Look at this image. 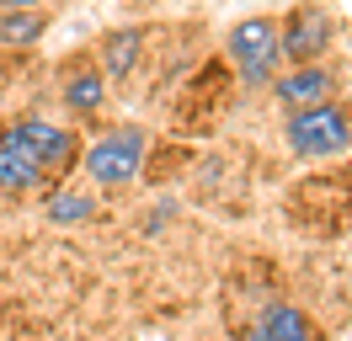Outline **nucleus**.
I'll return each instance as SVG.
<instances>
[{"instance_id":"nucleus-5","label":"nucleus","mask_w":352,"mask_h":341,"mask_svg":"<svg viewBox=\"0 0 352 341\" xmlns=\"http://www.w3.org/2000/svg\"><path fill=\"white\" fill-rule=\"evenodd\" d=\"M11 133L38 155V166L48 170V182H54V176H65V170H75V160H80V139H75V128L43 123V118H22Z\"/></svg>"},{"instance_id":"nucleus-11","label":"nucleus","mask_w":352,"mask_h":341,"mask_svg":"<svg viewBox=\"0 0 352 341\" xmlns=\"http://www.w3.org/2000/svg\"><path fill=\"white\" fill-rule=\"evenodd\" d=\"M139 32H112L107 43H102V64H107L112 80H123V75H133V64H139Z\"/></svg>"},{"instance_id":"nucleus-3","label":"nucleus","mask_w":352,"mask_h":341,"mask_svg":"<svg viewBox=\"0 0 352 341\" xmlns=\"http://www.w3.org/2000/svg\"><path fill=\"white\" fill-rule=\"evenodd\" d=\"M144 149H150V139H144L139 128H118L107 139H96V144L86 149L91 182H96V187H123V182H133V176L144 170Z\"/></svg>"},{"instance_id":"nucleus-8","label":"nucleus","mask_w":352,"mask_h":341,"mask_svg":"<svg viewBox=\"0 0 352 341\" xmlns=\"http://www.w3.org/2000/svg\"><path fill=\"white\" fill-rule=\"evenodd\" d=\"M251 341H320V331H315V320H309L305 309H294V304H272V309L256 320Z\"/></svg>"},{"instance_id":"nucleus-10","label":"nucleus","mask_w":352,"mask_h":341,"mask_svg":"<svg viewBox=\"0 0 352 341\" xmlns=\"http://www.w3.org/2000/svg\"><path fill=\"white\" fill-rule=\"evenodd\" d=\"M43 11H6L0 16V43L6 48H32V43L43 38Z\"/></svg>"},{"instance_id":"nucleus-12","label":"nucleus","mask_w":352,"mask_h":341,"mask_svg":"<svg viewBox=\"0 0 352 341\" xmlns=\"http://www.w3.org/2000/svg\"><path fill=\"white\" fill-rule=\"evenodd\" d=\"M43 213H48V224H80V219L96 213V197L91 192H48Z\"/></svg>"},{"instance_id":"nucleus-2","label":"nucleus","mask_w":352,"mask_h":341,"mask_svg":"<svg viewBox=\"0 0 352 341\" xmlns=\"http://www.w3.org/2000/svg\"><path fill=\"white\" fill-rule=\"evenodd\" d=\"M352 144V112L336 102L305 107L288 118V149L305 155V160H320V155H336V149Z\"/></svg>"},{"instance_id":"nucleus-9","label":"nucleus","mask_w":352,"mask_h":341,"mask_svg":"<svg viewBox=\"0 0 352 341\" xmlns=\"http://www.w3.org/2000/svg\"><path fill=\"white\" fill-rule=\"evenodd\" d=\"M107 102V85H102V69H86V64H75L65 69V107L75 118H96Z\"/></svg>"},{"instance_id":"nucleus-7","label":"nucleus","mask_w":352,"mask_h":341,"mask_svg":"<svg viewBox=\"0 0 352 341\" xmlns=\"http://www.w3.org/2000/svg\"><path fill=\"white\" fill-rule=\"evenodd\" d=\"M278 85V102L294 107V112H305V107H320L331 102V91H336V80H331V69H320V64H294Z\"/></svg>"},{"instance_id":"nucleus-1","label":"nucleus","mask_w":352,"mask_h":341,"mask_svg":"<svg viewBox=\"0 0 352 341\" xmlns=\"http://www.w3.org/2000/svg\"><path fill=\"white\" fill-rule=\"evenodd\" d=\"M230 59L241 69L245 85H272L278 80V64H283V48H278V16H245L230 27Z\"/></svg>"},{"instance_id":"nucleus-6","label":"nucleus","mask_w":352,"mask_h":341,"mask_svg":"<svg viewBox=\"0 0 352 341\" xmlns=\"http://www.w3.org/2000/svg\"><path fill=\"white\" fill-rule=\"evenodd\" d=\"M38 187H48V170L38 166V155L6 128V139H0V192L22 197V192H38Z\"/></svg>"},{"instance_id":"nucleus-4","label":"nucleus","mask_w":352,"mask_h":341,"mask_svg":"<svg viewBox=\"0 0 352 341\" xmlns=\"http://www.w3.org/2000/svg\"><path fill=\"white\" fill-rule=\"evenodd\" d=\"M278 48H283L288 64H315V59H320V54L331 48V16H326V6H315V0L294 6V11L278 21Z\"/></svg>"},{"instance_id":"nucleus-13","label":"nucleus","mask_w":352,"mask_h":341,"mask_svg":"<svg viewBox=\"0 0 352 341\" xmlns=\"http://www.w3.org/2000/svg\"><path fill=\"white\" fill-rule=\"evenodd\" d=\"M6 11H38V0H0Z\"/></svg>"}]
</instances>
